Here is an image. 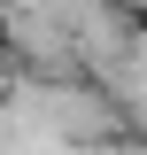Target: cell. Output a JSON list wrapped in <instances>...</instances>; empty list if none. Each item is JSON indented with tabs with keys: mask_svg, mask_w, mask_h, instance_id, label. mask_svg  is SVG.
Masks as SVG:
<instances>
[{
	"mask_svg": "<svg viewBox=\"0 0 147 155\" xmlns=\"http://www.w3.org/2000/svg\"><path fill=\"white\" fill-rule=\"evenodd\" d=\"M85 155H132V147H85Z\"/></svg>",
	"mask_w": 147,
	"mask_h": 155,
	"instance_id": "7a4b0ae2",
	"label": "cell"
},
{
	"mask_svg": "<svg viewBox=\"0 0 147 155\" xmlns=\"http://www.w3.org/2000/svg\"><path fill=\"white\" fill-rule=\"evenodd\" d=\"M116 101H124L132 116L147 124V47H132V62H124V78H116Z\"/></svg>",
	"mask_w": 147,
	"mask_h": 155,
	"instance_id": "6da1fadb",
	"label": "cell"
}]
</instances>
